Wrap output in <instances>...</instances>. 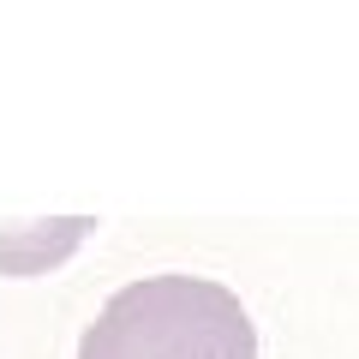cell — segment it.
<instances>
[{
	"mask_svg": "<svg viewBox=\"0 0 359 359\" xmlns=\"http://www.w3.org/2000/svg\"><path fill=\"white\" fill-rule=\"evenodd\" d=\"M78 359H257V330L233 287L168 269L120 287L84 330Z\"/></svg>",
	"mask_w": 359,
	"mask_h": 359,
	"instance_id": "6da1fadb",
	"label": "cell"
}]
</instances>
